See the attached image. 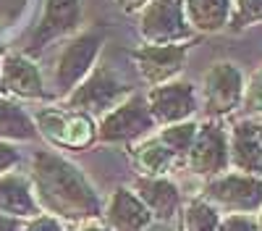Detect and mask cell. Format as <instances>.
<instances>
[{
    "mask_svg": "<svg viewBox=\"0 0 262 231\" xmlns=\"http://www.w3.org/2000/svg\"><path fill=\"white\" fill-rule=\"evenodd\" d=\"M29 181L42 213L63 223H90L102 218V200L84 171L55 150H37L29 160Z\"/></svg>",
    "mask_w": 262,
    "mask_h": 231,
    "instance_id": "obj_1",
    "label": "cell"
},
{
    "mask_svg": "<svg viewBox=\"0 0 262 231\" xmlns=\"http://www.w3.org/2000/svg\"><path fill=\"white\" fill-rule=\"evenodd\" d=\"M105 34L100 29L81 32L71 37L66 45L60 48L55 66H53V95L55 97H69L79 84L90 76V71L97 66V55L102 50Z\"/></svg>",
    "mask_w": 262,
    "mask_h": 231,
    "instance_id": "obj_2",
    "label": "cell"
},
{
    "mask_svg": "<svg viewBox=\"0 0 262 231\" xmlns=\"http://www.w3.org/2000/svg\"><path fill=\"white\" fill-rule=\"evenodd\" d=\"M128 95H131V87L123 81V76L107 63H97L90 71V76L66 97V108L100 118L107 111H113L118 102H123Z\"/></svg>",
    "mask_w": 262,
    "mask_h": 231,
    "instance_id": "obj_3",
    "label": "cell"
},
{
    "mask_svg": "<svg viewBox=\"0 0 262 231\" xmlns=\"http://www.w3.org/2000/svg\"><path fill=\"white\" fill-rule=\"evenodd\" d=\"M39 137H45L50 144L63 150H86L97 142V121L86 113L71 108H39L32 113Z\"/></svg>",
    "mask_w": 262,
    "mask_h": 231,
    "instance_id": "obj_4",
    "label": "cell"
},
{
    "mask_svg": "<svg viewBox=\"0 0 262 231\" xmlns=\"http://www.w3.org/2000/svg\"><path fill=\"white\" fill-rule=\"evenodd\" d=\"M202 197L210 200L223 216L228 213H249L254 216L262 207V176L226 171L221 176H212L202 186Z\"/></svg>",
    "mask_w": 262,
    "mask_h": 231,
    "instance_id": "obj_5",
    "label": "cell"
},
{
    "mask_svg": "<svg viewBox=\"0 0 262 231\" xmlns=\"http://www.w3.org/2000/svg\"><path fill=\"white\" fill-rule=\"evenodd\" d=\"M152 129L155 121L149 116L147 100L142 95L131 92L123 102H118L113 111L97 118V142L102 144H134L144 139Z\"/></svg>",
    "mask_w": 262,
    "mask_h": 231,
    "instance_id": "obj_6",
    "label": "cell"
},
{
    "mask_svg": "<svg viewBox=\"0 0 262 231\" xmlns=\"http://www.w3.org/2000/svg\"><path fill=\"white\" fill-rule=\"evenodd\" d=\"M244 74L231 60H215L202 76V111L207 118H226L244 102Z\"/></svg>",
    "mask_w": 262,
    "mask_h": 231,
    "instance_id": "obj_7",
    "label": "cell"
},
{
    "mask_svg": "<svg viewBox=\"0 0 262 231\" xmlns=\"http://www.w3.org/2000/svg\"><path fill=\"white\" fill-rule=\"evenodd\" d=\"M139 34L147 45L189 42L194 29L186 18L184 0H149L139 11Z\"/></svg>",
    "mask_w": 262,
    "mask_h": 231,
    "instance_id": "obj_8",
    "label": "cell"
},
{
    "mask_svg": "<svg viewBox=\"0 0 262 231\" xmlns=\"http://www.w3.org/2000/svg\"><path fill=\"white\" fill-rule=\"evenodd\" d=\"M184 165L194 176L200 179H212L221 176L226 171H231V155H228V129L217 121V118H207L205 123H200L194 137V144L184 160Z\"/></svg>",
    "mask_w": 262,
    "mask_h": 231,
    "instance_id": "obj_9",
    "label": "cell"
},
{
    "mask_svg": "<svg viewBox=\"0 0 262 231\" xmlns=\"http://www.w3.org/2000/svg\"><path fill=\"white\" fill-rule=\"evenodd\" d=\"M144 100L155 126L189 121L200 108V97H196L194 84L184 79H170L165 84H158V87H149Z\"/></svg>",
    "mask_w": 262,
    "mask_h": 231,
    "instance_id": "obj_10",
    "label": "cell"
},
{
    "mask_svg": "<svg viewBox=\"0 0 262 231\" xmlns=\"http://www.w3.org/2000/svg\"><path fill=\"white\" fill-rule=\"evenodd\" d=\"M189 42H173V45H144L131 53V60L144 84L158 87L170 79H179L189 58Z\"/></svg>",
    "mask_w": 262,
    "mask_h": 231,
    "instance_id": "obj_11",
    "label": "cell"
},
{
    "mask_svg": "<svg viewBox=\"0 0 262 231\" xmlns=\"http://www.w3.org/2000/svg\"><path fill=\"white\" fill-rule=\"evenodd\" d=\"M0 95H13L21 100H50L37 63L24 53H8L0 60Z\"/></svg>",
    "mask_w": 262,
    "mask_h": 231,
    "instance_id": "obj_12",
    "label": "cell"
},
{
    "mask_svg": "<svg viewBox=\"0 0 262 231\" xmlns=\"http://www.w3.org/2000/svg\"><path fill=\"white\" fill-rule=\"evenodd\" d=\"M134 195L144 202V207L152 213V221L170 223L181 213V189L168 176H144L139 174L131 184Z\"/></svg>",
    "mask_w": 262,
    "mask_h": 231,
    "instance_id": "obj_13",
    "label": "cell"
},
{
    "mask_svg": "<svg viewBox=\"0 0 262 231\" xmlns=\"http://www.w3.org/2000/svg\"><path fill=\"white\" fill-rule=\"evenodd\" d=\"M228 155L233 171L262 176V142L254 116L238 118L228 129Z\"/></svg>",
    "mask_w": 262,
    "mask_h": 231,
    "instance_id": "obj_14",
    "label": "cell"
},
{
    "mask_svg": "<svg viewBox=\"0 0 262 231\" xmlns=\"http://www.w3.org/2000/svg\"><path fill=\"white\" fill-rule=\"evenodd\" d=\"M81 21V0H45L39 24L34 29L32 45L34 50L45 48L48 42L71 34Z\"/></svg>",
    "mask_w": 262,
    "mask_h": 231,
    "instance_id": "obj_15",
    "label": "cell"
},
{
    "mask_svg": "<svg viewBox=\"0 0 262 231\" xmlns=\"http://www.w3.org/2000/svg\"><path fill=\"white\" fill-rule=\"evenodd\" d=\"M105 223L113 231H147L152 223V213L144 207V202L134 195L131 186H118L111 195L107 205L102 207Z\"/></svg>",
    "mask_w": 262,
    "mask_h": 231,
    "instance_id": "obj_16",
    "label": "cell"
},
{
    "mask_svg": "<svg viewBox=\"0 0 262 231\" xmlns=\"http://www.w3.org/2000/svg\"><path fill=\"white\" fill-rule=\"evenodd\" d=\"M0 213L21 218V221H29L42 213L27 174L8 171L0 176Z\"/></svg>",
    "mask_w": 262,
    "mask_h": 231,
    "instance_id": "obj_17",
    "label": "cell"
},
{
    "mask_svg": "<svg viewBox=\"0 0 262 231\" xmlns=\"http://www.w3.org/2000/svg\"><path fill=\"white\" fill-rule=\"evenodd\" d=\"M233 0H184V11L194 32L215 34L228 27Z\"/></svg>",
    "mask_w": 262,
    "mask_h": 231,
    "instance_id": "obj_18",
    "label": "cell"
},
{
    "mask_svg": "<svg viewBox=\"0 0 262 231\" xmlns=\"http://www.w3.org/2000/svg\"><path fill=\"white\" fill-rule=\"evenodd\" d=\"M131 158H134V165L139 168V174L144 176H168L176 165H181V160L158 137H144L134 142Z\"/></svg>",
    "mask_w": 262,
    "mask_h": 231,
    "instance_id": "obj_19",
    "label": "cell"
},
{
    "mask_svg": "<svg viewBox=\"0 0 262 231\" xmlns=\"http://www.w3.org/2000/svg\"><path fill=\"white\" fill-rule=\"evenodd\" d=\"M37 123L34 116L21 108L16 100H11L8 95H0V139L6 142H29L37 139Z\"/></svg>",
    "mask_w": 262,
    "mask_h": 231,
    "instance_id": "obj_20",
    "label": "cell"
},
{
    "mask_svg": "<svg viewBox=\"0 0 262 231\" xmlns=\"http://www.w3.org/2000/svg\"><path fill=\"white\" fill-rule=\"evenodd\" d=\"M181 231H217L223 213L210 200L191 197L186 205H181Z\"/></svg>",
    "mask_w": 262,
    "mask_h": 231,
    "instance_id": "obj_21",
    "label": "cell"
},
{
    "mask_svg": "<svg viewBox=\"0 0 262 231\" xmlns=\"http://www.w3.org/2000/svg\"><path fill=\"white\" fill-rule=\"evenodd\" d=\"M158 139L168 147V150L176 155L181 163L186 160L191 144H194V137H196V129H200V123H196L194 118L189 121H179V123H168V126H158Z\"/></svg>",
    "mask_w": 262,
    "mask_h": 231,
    "instance_id": "obj_22",
    "label": "cell"
},
{
    "mask_svg": "<svg viewBox=\"0 0 262 231\" xmlns=\"http://www.w3.org/2000/svg\"><path fill=\"white\" fill-rule=\"evenodd\" d=\"M259 21H262V0H233L226 29L242 32V29L259 24Z\"/></svg>",
    "mask_w": 262,
    "mask_h": 231,
    "instance_id": "obj_23",
    "label": "cell"
},
{
    "mask_svg": "<svg viewBox=\"0 0 262 231\" xmlns=\"http://www.w3.org/2000/svg\"><path fill=\"white\" fill-rule=\"evenodd\" d=\"M244 108L252 113V116H262V66L247 79L244 84Z\"/></svg>",
    "mask_w": 262,
    "mask_h": 231,
    "instance_id": "obj_24",
    "label": "cell"
},
{
    "mask_svg": "<svg viewBox=\"0 0 262 231\" xmlns=\"http://www.w3.org/2000/svg\"><path fill=\"white\" fill-rule=\"evenodd\" d=\"M217 231H257V221L249 213H228L221 218Z\"/></svg>",
    "mask_w": 262,
    "mask_h": 231,
    "instance_id": "obj_25",
    "label": "cell"
},
{
    "mask_svg": "<svg viewBox=\"0 0 262 231\" xmlns=\"http://www.w3.org/2000/svg\"><path fill=\"white\" fill-rule=\"evenodd\" d=\"M24 231H66V223L50 213H39L24 223Z\"/></svg>",
    "mask_w": 262,
    "mask_h": 231,
    "instance_id": "obj_26",
    "label": "cell"
},
{
    "mask_svg": "<svg viewBox=\"0 0 262 231\" xmlns=\"http://www.w3.org/2000/svg\"><path fill=\"white\" fill-rule=\"evenodd\" d=\"M18 160H21V155H18V150H16V144L0 139V176L8 174V171H13V168L18 165Z\"/></svg>",
    "mask_w": 262,
    "mask_h": 231,
    "instance_id": "obj_27",
    "label": "cell"
},
{
    "mask_svg": "<svg viewBox=\"0 0 262 231\" xmlns=\"http://www.w3.org/2000/svg\"><path fill=\"white\" fill-rule=\"evenodd\" d=\"M24 223H27V221L0 213V231H24Z\"/></svg>",
    "mask_w": 262,
    "mask_h": 231,
    "instance_id": "obj_28",
    "label": "cell"
},
{
    "mask_svg": "<svg viewBox=\"0 0 262 231\" xmlns=\"http://www.w3.org/2000/svg\"><path fill=\"white\" fill-rule=\"evenodd\" d=\"M116 3H118V8H121L123 13H139V11L149 3V0H116Z\"/></svg>",
    "mask_w": 262,
    "mask_h": 231,
    "instance_id": "obj_29",
    "label": "cell"
},
{
    "mask_svg": "<svg viewBox=\"0 0 262 231\" xmlns=\"http://www.w3.org/2000/svg\"><path fill=\"white\" fill-rule=\"evenodd\" d=\"M76 231H113L107 223H100V221H90V223H79Z\"/></svg>",
    "mask_w": 262,
    "mask_h": 231,
    "instance_id": "obj_30",
    "label": "cell"
},
{
    "mask_svg": "<svg viewBox=\"0 0 262 231\" xmlns=\"http://www.w3.org/2000/svg\"><path fill=\"white\" fill-rule=\"evenodd\" d=\"M254 221H257V231H262V207L254 213Z\"/></svg>",
    "mask_w": 262,
    "mask_h": 231,
    "instance_id": "obj_31",
    "label": "cell"
},
{
    "mask_svg": "<svg viewBox=\"0 0 262 231\" xmlns=\"http://www.w3.org/2000/svg\"><path fill=\"white\" fill-rule=\"evenodd\" d=\"M254 118H257V116H254ZM257 132H259V142H262V116L257 118Z\"/></svg>",
    "mask_w": 262,
    "mask_h": 231,
    "instance_id": "obj_32",
    "label": "cell"
}]
</instances>
